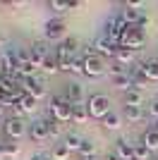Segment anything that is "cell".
<instances>
[{
  "label": "cell",
  "instance_id": "obj_1",
  "mask_svg": "<svg viewBox=\"0 0 158 160\" xmlns=\"http://www.w3.org/2000/svg\"><path fill=\"white\" fill-rule=\"evenodd\" d=\"M72 110H74V105L65 98V96H53V98H50L48 112H50L53 120H58V122H70V120H72Z\"/></svg>",
  "mask_w": 158,
  "mask_h": 160
},
{
  "label": "cell",
  "instance_id": "obj_2",
  "mask_svg": "<svg viewBox=\"0 0 158 160\" xmlns=\"http://www.w3.org/2000/svg\"><path fill=\"white\" fill-rule=\"evenodd\" d=\"M108 72V65H105V58H101L98 53L93 50H86L84 53V74L91 77V79H98Z\"/></svg>",
  "mask_w": 158,
  "mask_h": 160
},
{
  "label": "cell",
  "instance_id": "obj_3",
  "mask_svg": "<svg viewBox=\"0 0 158 160\" xmlns=\"http://www.w3.org/2000/svg\"><path fill=\"white\" fill-rule=\"evenodd\" d=\"M127 29H129V24L125 22V17H122V14H115V17H110V19L105 22L103 33L113 41V43H118V46H120V41H122V36H125Z\"/></svg>",
  "mask_w": 158,
  "mask_h": 160
},
{
  "label": "cell",
  "instance_id": "obj_4",
  "mask_svg": "<svg viewBox=\"0 0 158 160\" xmlns=\"http://www.w3.org/2000/svg\"><path fill=\"white\" fill-rule=\"evenodd\" d=\"M86 110H89V117L103 120L105 115L110 112V103H108V96H103V93H93V96H89Z\"/></svg>",
  "mask_w": 158,
  "mask_h": 160
},
{
  "label": "cell",
  "instance_id": "obj_5",
  "mask_svg": "<svg viewBox=\"0 0 158 160\" xmlns=\"http://www.w3.org/2000/svg\"><path fill=\"white\" fill-rule=\"evenodd\" d=\"M144 43H146V33L141 31V29H137V27H129L125 31V36H122V41H120V46L129 48V50H139Z\"/></svg>",
  "mask_w": 158,
  "mask_h": 160
},
{
  "label": "cell",
  "instance_id": "obj_6",
  "mask_svg": "<svg viewBox=\"0 0 158 160\" xmlns=\"http://www.w3.org/2000/svg\"><path fill=\"white\" fill-rule=\"evenodd\" d=\"M93 48H96V53L101 55V58H115V53H118V43H113L105 33H101V36H96V41H93Z\"/></svg>",
  "mask_w": 158,
  "mask_h": 160
},
{
  "label": "cell",
  "instance_id": "obj_7",
  "mask_svg": "<svg viewBox=\"0 0 158 160\" xmlns=\"http://www.w3.org/2000/svg\"><path fill=\"white\" fill-rule=\"evenodd\" d=\"M22 91H24L26 96H34L36 100H41V98H46V96H48L43 81H39L36 77H31V79H22Z\"/></svg>",
  "mask_w": 158,
  "mask_h": 160
},
{
  "label": "cell",
  "instance_id": "obj_8",
  "mask_svg": "<svg viewBox=\"0 0 158 160\" xmlns=\"http://www.w3.org/2000/svg\"><path fill=\"white\" fill-rule=\"evenodd\" d=\"M29 139L34 143H43V141L50 139V129H48V120H36L29 129Z\"/></svg>",
  "mask_w": 158,
  "mask_h": 160
},
{
  "label": "cell",
  "instance_id": "obj_9",
  "mask_svg": "<svg viewBox=\"0 0 158 160\" xmlns=\"http://www.w3.org/2000/svg\"><path fill=\"white\" fill-rule=\"evenodd\" d=\"M46 38L48 41H58V38H62L65 36V19L62 17H53V19H48L46 22Z\"/></svg>",
  "mask_w": 158,
  "mask_h": 160
},
{
  "label": "cell",
  "instance_id": "obj_10",
  "mask_svg": "<svg viewBox=\"0 0 158 160\" xmlns=\"http://www.w3.org/2000/svg\"><path fill=\"white\" fill-rule=\"evenodd\" d=\"M3 129H5V134L12 141H17V139H22L24 134H29V132H26V127H24V122L14 120V117H7V120L3 122Z\"/></svg>",
  "mask_w": 158,
  "mask_h": 160
},
{
  "label": "cell",
  "instance_id": "obj_11",
  "mask_svg": "<svg viewBox=\"0 0 158 160\" xmlns=\"http://www.w3.org/2000/svg\"><path fill=\"white\" fill-rule=\"evenodd\" d=\"M48 58V46H46V41H36L31 48H29V60H31V65L41 67L43 62H46Z\"/></svg>",
  "mask_w": 158,
  "mask_h": 160
},
{
  "label": "cell",
  "instance_id": "obj_12",
  "mask_svg": "<svg viewBox=\"0 0 158 160\" xmlns=\"http://www.w3.org/2000/svg\"><path fill=\"white\" fill-rule=\"evenodd\" d=\"M113 151H115V153H118L122 160H129V158H134V146H132V143L125 139V136H120V139L115 141V148H113Z\"/></svg>",
  "mask_w": 158,
  "mask_h": 160
},
{
  "label": "cell",
  "instance_id": "obj_13",
  "mask_svg": "<svg viewBox=\"0 0 158 160\" xmlns=\"http://www.w3.org/2000/svg\"><path fill=\"white\" fill-rule=\"evenodd\" d=\"M65 98L70 100L72 105H82V98H84V88L79 86V84H67Z\"/></svg>",
  "mask_w": 158,
  "mask_h": 160
},
{
  "label": "cell",
  "instance_id": "obj_14",
  "mask_svg": "<svg viewBox=\"0 0 158 160\" xmlns=\"http://www.w3.org/2000/svg\"><path fill=\"white\" fill-rule=\"evenodd\" d=\"M141 143H144L149 151H158V129L156 127H151V129H146L144 132V136H141Z\"/></svg>",
  "mask_w": 158,
  "mask_h": 160
},
{
  "label": "cell",
  "instance_id": "obj_15",
  "mask_svg": "<svg viewBox=\"0 0 158 160\" xmlns=\"http://www.w3.org/2000/svg\"><path fill=\"white\" fill-rule=\"evenodd\" d=\"M101 122H103V127H105V129L115 132V129H120V127H122V115H120V112H113V110H110V112L105 115V117H103Z\"/></svg>",
  "mask_w": 158,
  "mask_h": 160
},
{
  "label": "cell",
  "instance_id": "obj_16",
  "mask_svg": "<svg viewBox=\"0 0 158 160\" xmlns=\"http://www.w3.org/2000/svg\"><path fill=\"white\" fill-rule=\"evenodd\" d=\"M122 103H125V105H137V108H141V105H144V93H141V91H137V88H132V91H127V93L122 96Z\"/></svg>",
  "mask_w": 158,
  "mask_h": 160
},
{
  "label": "cell",
  "instance_id": "obj_17",
  "mask_svg": "<svg viewBox=\"0 0 158 160\" xmlns=\"http://www.w3.org/2000/svg\"><path fill=\"white\" fill-rule=\"evenodd\" d=\"M141 72L149 81H158V60H149V62H141Z\"/></svg>",
  "mask_w": 158,
  "mask_h": 160
},
{
  "label": "cell",
  "instance_id": "obj_18",
  "mask_svg": "<svg viewBox=\"0 0 158 160\" xmlns=\"http://www.w3.org/2000/svg\"><path fill=\"white\" fill-rule=\"evenodd\" d=\"M125 117H127V122H141L146 117V110L137 108V105H125Z\"/></svg>",
  "mask_w": 158,
  "mask_h": 160
},
{
  "label": "cell",
  "instance_id": "obj_19",
  "mask_svg": "<svg viewBox=\"0 0 158 160\" xmlns=\"http://www.w3.org/2000/svg\"><path fill=\"white\" fill-rule=\"evenodd\" d=\"M113 86L127 93V91H132V88H134V81H132L129 74H120V77H113Z\"/></svg>",
  "mask_w": 158,
  "mask_h": 160
},
{
  "label": "cell",
  "instance_id": "obj_20",
  "mask_svg": "<svg viewBox=\"0 0 158 160\" xmlns=\"http://www.w3.org/2000/svg\"><path fill=\"white\" fill-rule=\"evenodd\" d=\"M36 105H39V100L34 98V96H26V93L22 96V100H19V110H22L24 115H31L34 110H36Z\"/></svg>",
  "mask_w": 158,
  "mask_h": 160
},
{
  "label": "cell",
  "instance_id": "obj_21",
  "mask_svg": "<svg viewBox=\"0 0 158 160\" xmlns=\"http://www.w3.org/2000/svg\"><path fill=\"white\" fill-rule=\"evenodd\" d=\"M86 120H89V110H86V105H74L72 122H74V124H86Z\"/></svg>",
  "mask_w": 158,
  "mask_h": 160
},
{
  "label": "cell",
  "instance_id": "obj_22",
  "mask_svg": "<svg viewBox=\"0 0 158 160\" xmlns=\"http://www.w3.org/2000/svg\"><path fill=\"white\" fill-rule=\"evenodd\" d=\"M122 17H125V22L129 24V27H137L139 19H141V12L134 10V7H127V10H122Z\"/></svg>",
  "mask_w": 158,
  "mask_h": 160
},
{
  "label": "cell",
  "instance_id": "obj_23",
  "mask_svg": "<svg viewBox=\"0 0 158 160\" xmlns=\"http://www.w3.org/2000/svg\"><path fill=\"white\" fill-rule=\"evenodd\" d=\"M115 60L120 62V65H129L132 60H134V50H129V48H118V53H115Z\"/></svg>",
  "mask_w": 158,
  "mask_h": 160
},
{
  "label": "cell",
  "instance_id": "obj_24",
  "mask_svg": "<svg viewBox=\"0 0 158 160\" xmlns=\"http://www.w3.org/2000/svg\"><path fill=\"white\" fill-rule=\"evenodd\" d=\"M82 143H84V139H82L79 134H74V132H70V134L65 136V146L70 148V151H79V148H82Z\"/></svg>",
  "mask_w": 158,
  "mask_h": 160
},
{
  "label": "cell",
  "instance_id": "obj_25",
  "mask_svg": "<svg viewBox=\"0 0 158 160\" xmlns=\"http://www.w3.org/2000/svg\"><path fill=\"white\" fill-rule=\"evenodd\" d=\"M48 10H50V12H55V14L60 17V14L70 12V2H60V0H50V2H48Z\"/></svg>",
  "mask_w": 158,
  "mask_h": 160
},
{
  "label": "cell",
  "instance_id": "obj_26",
  "mask_svg": "<svg viewBox=\"0 0 158 160\" xmlns=\"http://www.w3.org/2000/svg\"><path fill=\"white\" fill-rule=\"evenodd\" d=\"M41 69H43L46 74H55V72H60V65H58V60H55V55H53V58L48 55L46 62L41 65Z\"/></svg>",
  "mask_w": 158,
  "mask_h": 160
},
{
  "label": "cell",
  "instance_id": "obj_27",
  "mask_svg": "<svg viewBox=\"0 0 158 160\" xmlns=\"http://www.w3.org/2000/svg\"><path fill=\"white\" fill-rule=\"evenodd\" d=\"M50 158H53V160H67V158H70V148H67L65 143H58V146L53 148Z\"/></svg>",
  "mask_w": 158,
  "mask_h": 160
},
{
  "label": "cell",
  "instance_id": "obj_28",
  "mask_svg": "<svg viewBox=\"0 0 158 160\" xmlns=\"http://www.w3.org/2000/svg\"><path fill=\"white\" fill-rule=\"evenodd\" d=\"M93 151H96V146H93V141H91V139H84L82 148H79V155H82V158H89V155H93Z\"/></svg>",
  "mask_w": 158,
  "mask_h": 160
},
{
  "label": "cell",
  "instance_id": "obj_29",
  "mask_svg": "<svg viewBox=\"0 0 158 160\" xmlns=\"http://www.w3.org/2000/svg\"><path fill=\"white\" fill-rule=\"evenodd\" d=\"M134 158H139V160H151V151H149L144 143H137V146H134Z\"/></svg>",
  "mask_w": 158,
  "mask_h": 160
},
{
  "label": "cell",
  "instance_id": "obj_30",
  "mask_svg": "<svg viewBox=\"0 0 158 160\" xmlns=\"http://www.w3.org/2000/svg\"><path fill=\"white\" fill-rule=\"evenodd\" d=\"M48 129H50V139H58L60 134H62V122H58V120H48Z\"/></svg>",
  "mask_w": 158,
  "mask_h": 160
},
{
  "label": "cell",
  "instance_id": "obj_31",
  "mask_svg": "<svg viewBox=\"0 0 158 160\" xmlns=\"http://www.w3.org/2000/svg\"><path fill=\"white\" fill-rule=\"evenodd\" d=\"M70 72L72 74H84V55H82V58H74V60L70 62Z\"/></svg>",
  "mask_w": 158,
  "mask_h": 160
},
{
  "label": "cell",
  "instance_id": "obj_32",
  "mask_svg": "<svg viewBox=\"0 0 158 160\" xmlns=\"http://www.w3.org/2000/svg\"><path fill=\"white\" fill-rule=\"evenodd\" d=\"M3 148H5V158H17L19 155V143H3Z\"/></svg>",
  "mask_w": 158,
  "mask_h": 160
},
{
  "label": "cell",
  "instance_id": "obj_33",
  "mask_svg": "<svg viewBox=\"0 0 158 160\" xmlns=\"http://www.w3.org/2000/svg\"><path fill=\"white\" fill-rule=\"evenodd\" d=\"M108 72H110L113 77H120V74H127V69H125V65H120V62H113V65L108 67Z\"/></svg>",
  "mask_w": 158,
  "mask_h": 160
},
{
  "label": "cell",
  "instance_id": "obj_34",
  "mask_svg": "<svg viewBox=\"0 0 158 160\" xmlns=\"http://www.w3.org/2000/svg\"><path fill=\"white\" fill-rule=\"evenodd\" d=\"M149 24H151V19H149V17H146V14H141V19H139V24H137V29H141V31H144L146 27H149Z\"/></svg>",
  "mask_w": 158,
  "mask_h": 160
},
{
  "label": "cell",
  "instance_id": "obj_35",
  "mask_svg": "<svg viewBox=\"0 0 158 160\" xmlns=\"http://www.w3.org/2000/svg\"><path fill=\"white\" fill-rule=\"evenodd\" d=\"M149 115H153V117H158V98L153 100L151 105H149Z\"/></svg>",
  "mask_w": 158,
  "mask_h": 160
},
{
  "label": "cell",
  "instance_id": "obj_36",
  "mask_svg": "<svg viewBox=\"0 0 158 160\" xmlns=\"http://www.w3.org/2000/svg\"><path fill=\"white\" fill-rule=\"evenodd\" d=\"M105 160H122V158H120L115 151H108V153H105Z\"/></svg>",
  "mask_w": 158,
  "mask_h": 160
},
{
  "label": "cell",
  "instance_id": "obj_37",
  "mask_svg": "<svg viewBox=\"0 0 158 160\" xmlns=\"http://www.w3.org/2000/svg\"><path fill=\"white\" fill-rule=\"evenodd\" d=\"M0 160H5V148H3V143H0Z\"/></svg>",
  "mask_w": 158,
  "mask_h": 160
},
{
  "label": "cell",
  "instance_id": "obj_38",
  "mask_svg": "<svg viewBox=\"0 0 158 160\" xmlns=\"http://www.w3.org/2000/svg\"><path fill=\"white\" fill-rule=\"evenodd\" d=\"M31 160H53V158H46V155H36V158H31Z\"/></svg>",
  "mask_w": 158,
  "mask_h": 160
},
{
  "label": "cell",
  "instance_id": "obj_39",
  "mask_svg": "<svg viewBox=\"0 0 158 160\" xmlns=\"http://www.w3.org/2000/svg\"><path fill=\"white\" fill-rule=\"evenodd\" d=\"M82 160H98L96 155H89V158H82Z\"/></svg>",
  "mask_w": 158,
  "mask_h": 160
},
{
  "label": "cell",
  "instance_id": "obj_40",
  "mask_svg": "<svg viewBox=\"0 0 158 160\" xmlns=\"http://www.w3.org/2000/svg\"><path fill=\"white\" fill-rule=\"evenodd\" d=\"M3 110H5V105H3V100H0V115H3Z\"/></svg>",
  "mask_w": 158,
  "mask_h": 160
},
{
  "label": "cell",
  "instance_id": "obj_41",
  "mask_svg": "<svg viewBox=\"0 0 158 160\" xmlns=\"http://www.w3.org/2000/svg\"><path fill=\"white\" fill-rule=\"evenodd\" d=\"M151 160H158V155H153V158H151Z\"/></svg>",
  "mask_w": 158,
  "mask_h": 160
},
{
  "label": "cell",
  "instance_id": "obj_42",
  "mask_svg": "<svg viewBox=\"0 0 158 160\" xmlns=\"http://www.w3.org/2000/svg\"><path fill=\"white\" fill-rule=\"evenodd\" d=\"M129 160H139V158H129Z\"/></svg>",
  "mask_w": 158,
  "mask_h": 160
},
{
  "label": "cell",
  "instance_id": "obj_43",
  "mask_svg": "<svg viewBox=\"0 0 158 160\" xmlns=\"http://www.w3.org/2000/svg\"><path fill=\"white\" fill-rule=\"evenodd\" d=\"M156 129H158V124H156Z\"/></svg>",
  "mask_w": 158,
  "mask_h": 160
}]
</instances>
